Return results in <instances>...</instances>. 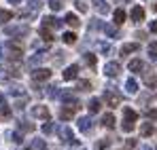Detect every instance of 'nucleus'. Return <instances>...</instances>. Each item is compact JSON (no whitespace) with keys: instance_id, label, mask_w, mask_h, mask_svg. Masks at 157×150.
Instances as JSON below:
<instances>
[{"instance_id":"nucleus-1","label":"nucleus","mask_w":157,"mask_h":150,"mask_svg":"<svg viewBox=\"0 0 157 150\" xmlns=\"http://www.w3.org/2000/svg\"><path fill=\"white\" fill-rule=\"evenodd\" d=\"M28 32H30V27L26 24H17V25H4V34L9 36V38H21V36H26Z\"/></svg>"},{"instance_id":"nucleus-2","label":"nucleus","mask_w":157,"mask_h":150,"mask_svg":"<svg viewBox=\"0 0 157 150\" xmlns=\"http://www.w3.org/2000/svg\"><path fill=\"white\" fill-rule=\"evenodd\" d=\"M136 119H138V114L132 110V108H123V131L125 133H130L134 131V123H136Z\"/></svg>"},{"instance_id":"nucleus-3","label":"nucleus","mask_w":157,"mask_h":150,"mask_svg":"<svg viewBox=\"0 0 157 150\" xmlns=\"http://www.w3.org/2000/svg\"><path fill=\"white\" fill-rule=\"evenodd\" d=\"M4 49L9 51V59H11V61H19V59H21V42L9 40V42L4 45Z\"/></svg>"},{"instance_id":"nucleus-4","label":"nucleus","mask_w":157,"mask_h":150,"mask_svg":"<svg viewBox=\"0 0 157 150\" xmlns=\"http://www.w3.org/2000/svg\"><path fill=\"white\" fill-rule=\"evenodd\" d=\"M57 133H59V137H62V142H66V144H70V146H78V140L72 135V129L66 125H62L57 129Z\"/></svg>"},{"instance_id":"nucleus-5","label":"nucleus","mask_w":157,"mask_h":150,"mask_svg":"<svg viewBox=\"0 0 157 150\" xmlns=\"http://www.w3.org/2000/svg\"><path fill=\"white\" fill-rule=\"evenodd\" d=\"M104 101H106V106L117 108V106L121 104V95H119L117 91H113V89H106L104 91Z\"/></svg>"},{"instance_id":"nucleus-6","label":"nucleus","mask_w":157,"mask_h":150,"mask_svg":"<svg viewBox=\"0 0 157 150\" xmlns=\"http://www.w3.org/2000/svg\"><path fill=\"white\" fill-rule=\"evenodd\" d=\"M30 114L34 119H40V121H49V110L45 106H32L30 108Z\"/></svg>"},{"instance_id":"nucleus-7","label":"nucleus","mask_w":157,"mask_h":150,"mask_svg":"<svg viewBox=\"0 0 157 150\" xmlns=\"http://www.w3.org/2000/svg\"><path fill=\"white\" fill-rule=\"evenodd\" d=\"M51 78V70L49 68H38L32 72V80L34 82H43V80H49Z\"/></svg>"},{"instance_id":"nucleus-8","label":"nucleus","mask_w":157,"mask_h":150,"mask_svg":"<svg viewBox=\"0 0 157 150\" xmlns=\"http://www.w3.org/2000/svg\"><path fill=\"white\" fill-rule=\"evenodd\" d=\"M62 24H64V21H59V19H57V17H53V15H49V17H45V19H43V25H45V27H49V30H59Z\"/></svg>"},{"instance_id":"nucleus-9","label":"nucleus","mask_w":157,"mask_h":150,"mask_svg":"<svg viewBox=\"0 0 157 150\" xmlns=\"http://www.w3.org/2000/svg\"><path fill=\"white\" fill-rule=\"evenodd\" d=\"M119 70H121V68H119V64H117V61H108V64L104 66V74L110 76V78H115V76L119 74Z\"/></svg>"},{"instance_id":"nucleus-10","label":"nucleus","mask_w":157,"mask_h":150,"mask_svg":"<svg viewBox=\"0 0 157 150\" xmlns=\"http://www.w3.org/2000/svg\"><path fill=\"white\" fill-rule=\"evenodd\" d=\"M59 97H62V101H64L66 106H72V108H78V101H77V97H75V95H72L70 91H62V95H59Z\"/></svg>"},{"instance_id":"nucleus-11","label":"nucleus","mask_w":157,"mask_h":150,"mask_svg":"<svg viewBox=\"0 0 157 150\" xmlns=\"http://www.w3.org/2000/svg\"><path fill=\"white\" fill-rule=\"evenodd\" d=\"M77 123H78V129H81L83 133H87V131H91V127H94V121H91L89 116H81V119L77 121Z\"/></svg>"},{"instance_id":"nucleus-12","label":"nucleus","mask_w":157,"mask_h":150,"mask_svg":"<svg viewBox=\"0 0 157 150\" xmlns=\"http://www.w3.org/2000/svg\"><path fill=\"white\" fill-rule=\"evenodd\" d=\"M78 76V66L77 64H72V66H68L66 70H64V80H72V78H77Z\"/></svg>"},{"instance_id":"nucleus-13","label":"nucleus","mask_w":157,"mask_h":150,"mask_svg":"<svg viewBox=\"0 0 157 150\" xmlns=\"http://www.w3.org/2000/svg\"><path fill=\"white\" fill-rule=\"evenodd\" d=\"M128 68H130V72H136V74H138V72H142L147 66H144V61H140V59H132L130 64H128Z\"/></svg>"},{"instance_id":"nucleus-14","label":"nucleus","mask_w":157,"mask_h":150,"mask_svg":"<svg viewBox=\"0 0 157 150\" xmlns=\"http://www.w3.org/2000/svg\"><path fill=\"white\" fill-rule=\"evenodd\" d=\"M75 110H77V108H72V106L62 108V110H59V119H62V121H70V119L75 116Z\"/></svg>"},{"instance_id":"nucleus-15","label":"nucleus","mask_w":157,"mask_h":150,"mask_svg":"<svg viewBox=\"0 0 157 150\" xmlns=\"http://www.w3.org/2000/svg\"><path fill=\"white\" fill-rule=\"evenodd\" d=\"M102 30H104V34L108 36V38H117V36H119V27H117V24H113V25L106 24Z\"/></svg>"},{"instance_id":"nucleus-16","label":"nucleus","mask_w":157,"mask_h":150,"mask_svg":"<svg viewBox=\"0 0 157 150\" xmlns=\"http://www.w3.org/2000/svg\"><path fill=\"white\" fill-rule=\"evenodd\" d=\"M155 133V127L151 125V123H142L140 125V135L142 137H149V135H153Z\"/></svg>"},{"instance_id":"nucleus-17","label":"nucleus","mask_w":157,"mask_h":150,"mask_svg":"<svg viewBox=\"0 0 157 150\" xmlns=\"http://www.w3.org/2000/svg\"><path fill=\"white\" fill-rule=\"evenodd\" d=\"M0 116H4V119H9V116H11V108L6 106L4 95H0Z\"/></svg>"},{"instance_id":"nucleus-18","label":"nucleus","mask_w":157,"mask_h":150,"mask_svg":"<svg viewBox=\"0 0 157 150\" xmlns=\"http://www.w3.org/2000/svg\"><path fill=\"white\" fill-rule=\"evenodd\" d=\"M132 19L134 21H142L144 19V9L142 6H134L132 9Z\"/></svg>"},{"instance_id":"nucleus-19","label":"nucleus","mask_w":157,"mask_h":150,"mask_svg":"<svg viewBox=\"0 0 157 150\" xmlns=\"http://www.w3.org/2000/svg\"><path fill=\"white\" fill-rule=\"evenodd\" d=\"M94 6H96V11H98L100 15H106V13H108V4H106L104 0H94Z\"/></svg>"},{"instance_id":"nucleus-20","label":"nucleus","mask_w":157,"mask_h":150,"mask_svg":"<svg viewBox=\"0 0 157 150\" xmlns=\"http://www.w3.org/2000/svg\"><path fill=\"white\" fill-rule=\"evenodd\" d=\"M87 108H89V112L91 114H96V112H100V108H102V104H100V100H89V104H87Z\"/></svg>"},{"instance_id":"nucleus-21","label":"nucleus","mask_w":157,"mask_h":150,"mask_svg":"<svg viewBox=\"0 0 157 150\" xmlns=\"http://www.w3.org/2000/svg\"><path fill=\"white\" fill-rule=\"evenodd\" d=\"M125 91H128L130 95H134V93L138 91V85H136V80H134V78H128V80H125Z\"/></svg>"},{"instance_id":"nucleus-22","label":"nucleus","mask_w":157,"mask_h":150,"mask_svg":"<svg viewBox=\"0 0 157 150\" xmlns=\"http://www.w3.org/2000/svg\"><path fill=\"white\" fill-rule=\"evenodd\" d=\"M64 21H66V24H68V25H72V27H78V25H81V19H78L77 15H72V13H68Z\"/></svg>"},{"instance_id":"nucleus-23","label":"nucleus","mask_w":157,"mask_h":150,"mask_svg":"<svg viewBox=\"0 0 157 150\" xmlns=\"http://www.w3.org/2000/svg\"><path fill=\"white\" fill-rule=\"evenodd\" d=\"M102 125H104V129H113V127H115V116H113L110 112H108V114H104Z\"/></svg>"},{"instance_id":"nucleus-24","label":"nucleus","mask_w":157,"mask_h":150,"mask_svg":"<svg viewBox=\"0 0 157 150\" xmlns=\"http://www.w3.org/2000/svg\"><path fill=\"white\" fill-rule=\"evenodd\" d=\"M134 51H138V42H128V45L121 47V55H128V53H134Z\"/></svg>"},{"instance_id":"nucleus-25","label":"nucleus","mask_w":157,"mask_h":150,"mask_svg":"<svg viewBox=\"0 0 157 150\" xmlns=\"http://www.w3.org/2000/svg\"><path fill=\"white\" fill-rule=\"evenodd\" d=\"M113 17H115V24H117V25H121L123 21H125V13H123V9H117Z\"/></svg>"},{"instance_id":"nucleus-26","label":"nucleus","mask_w":157,"mask_h":150,"mask_svg":"<svg viewBox=\"0 0 157 150\" xmlns=\"http://www.w3.org/2000/svg\"><path fill=\"white\" fill-rule=\"evenodd\" d=\"M62 38H64L66 45H75V42H77V34H75V32H66Z\"/></svg>"},{"instance_id":"nucleus-27","label":"nucleus","mask_w":157,"mask_h":150,"mask_svg":"<svg viewBox=\"0 0 157 150\" xmlns=\"http://www.w3.org/2000/svg\"><path fill=\"white\" fill-rule=\"evenodd\" d=\"M49 9L51 11H62L64 9V0H49Z\"/></svg>"},{"instance_id":"nucleus-28","label":"nucleus","mask_w":157,"mask_h":150,"mask_svg":"<svg viewBox=\"0 0 157 150\" xmlns=\"http://www.w3.org/2000/svg\"><path fill=\"white\" fill-rule=\"evenodd\" d=\"M43 59H45V55H43V53H36V55H32V57H30V61H28V64L34 68V66H36V64H40Z\"/></svg>"},{"instance_id":"nucleus-29","label":"nucleus","mask_w":157,"mask_h":150,"mask_svg":"<svg viewBox=\"0 0 157 150\" xmlns=\"http://www.w3.org/2000/svg\"><path fill=\"white\" fill-rule=\"evenodd\" d=\"M11 17H13V13H11V11H4V9H0V24H6V21H11Z\"/></svg>"},{"instance_id":"nucleus-30","label":"nucleus","mask_w":157,"mask_h":150,"mask_svg":"<svg viewBox=\"0 0 157 150\" xmlns=\"http://www.w3.org/2000/svg\"><path fill=\"white\" fill-rule=\"evenodd\" d=\"M83 61L89 66V68H94L96 66V55H91V53H87V55H83Z\"/></svg>"},{"instance_id":"nucleus-31","label":"nucleus","mask_w":157,"mask_h":150,"mask_svg":"<svg viewBox=\"0 0 157 150\" xmlns=\"http://www.w3.org/2000/svg\"><path fill=\"white\" fill-rule=\"evenodd\" d=\"M144 85H147V87H157V76L155 74L144 76Z\"/></svg>"},{"instance_id":"nucleus-32","label":"nucleus","mask_w":157,"mask_h":150,"mask_svg":"<svg viewBox=\"0 0 157 150\" xmlns=\"http://www.w3.org/2000/svg\"><path fill=\"white\" fill-rule=\"evenodd\" d=\"M40 36H43L47 42H49V40H53V34L49 32V27H45V25H40Z\"/></svg>"},{"instance_id":"nucleus-33","label":"nucleus","mask_w":157,"mask_h":150,"mask_svg":"<svg viewBox=\"0 0 157 150\" xmlns=\"http://www.w3.org/2000/svg\"><path fill=\"white\" fill-rule=\"evenodd\" d=\"M32 150H47V144L43 140H34L32 142Z\"/></svg>"},{"instance_id":"nucleus-34","label":"nucleus","mask_w":157,"mask_h":150,"mask_svg":"<svg viewBox=\"0 0 157 150\" xmlns=\"http://www.w3.org/2000/svg\"><path fill=\"white\" fill-rule=\"evenodd\" d=\"M98 47H100V53H104V55L113 53V47H110V42H100Z\"/></svg>"},{"instance_id":"nucleus-35","label":"nucleus","mask_w":157,"mask_h":150,"mask_svg":"<svg viewBox=\"0 0 157 150\" xmlns=\"http://www.w3.org/2000/svg\"><path fill=\"white\" fill-rule=\"evenodd\" d=\"M149 57H151V59H157V42L155 40L149 45Z\"/></svg>"},{"instance_id":"nucleus-36","label":"nucleus","mask_w":157,"mask_h":150,"mask_svg":"<svg viewBox=\"0 0 157 150\" xmlns=\"http://www.w3.org/2000/svg\"><path fill=\"white\" fill-rule=\"evenodd\" d=\"M28 4H30V9L36 13V11H40V6H43V0H30Z\"/></svg>"},{"instance_id":"nucleus-37","label":"nucleus","mask_w":157,"mask_h":150,"mask_svg":"<svg viewBox=\"0 0 157 150\" xmlns=\"http://www.w3.org/2000/svg\"><path fill=\"white\" fill-rule=\"evenodd\" d=\"M47 89H49V91H47L49 97H59V95H62V91H59L57 87H47Z\"/></svg>"},{"instance_id":"nucleus-38","label":"nucleus","mask_w":157,"mask_h":150,"mask_svg":"<svg viewBox=\"0 0 157 150\" xmlns=\"http://www.w3.org/2000/svg\"><path fill=\"white\" fill-rule=\"evenodd\" d=\"M77 87L81 89V91H89V89H91V82H89V80H78Z\"/></svg>"},{"instance_id":"nucleus-39","label":"nucleus","mask_w":157,"mask_h":150,"mask_svg":"<svg viewBox=\"0 0 157 150\" xmlns=\"http://www.w3.org/2000/svg\"><path fill=\"white\" fill-rule=\"evenodd\" d=\"M100 27H104V25L100 24V19H91V24H89L87 30H91V32H94V30H100Z\"/></svg>"},{"instance_id":"nucleus-40","label":"nucleus","mask_w":157,"mask_h":150,"mask_svg":"<svg viewBox=\"0 0 157 150\" xmlns=\"http://www.w3.org/2000/svg\"><path fill=\"white\" fill-rule=\"evenodd\" d=\"M9 93L19 97V95H24V87H11V89H9Z\"/></svg>"},{"instance_id":"nucleus-41","label":"nucleus","mask_w":157,"mask_h":150,"mask_svg":"<svg viewBox=\"0 0 157 150\" xmlns=\"http://www.w3.org/2000/svg\"><path fill=\"white\" fill-rule=\"evenodd\" d=\"M75 4H77V9L81 11V13H83V11H87V4H85V0H77Z\"/></svg>"},{"instance_id":"nucleus-42","label":"nucleus","mask_w":157,"mask_h":150,"mask_svg":"<svg viewBox=\"0 0 157 150\" xmlns=\"http://www.w3.org/2000/svg\"><path fill=\"white\" fill-rule=\"evenodd\" d=\"M108 144H110L108 140H100V142H98V150H106V148H108Z\"/></svg>"},{"instance_id":"nucleus-43","label":"nucleus","mask_w":157,"mask_h":150,"mask_svg":"<svg viewBox=\"0 0 157 150\" xmlns=\"http://www.w3.org/2000/svg\"><path fill=\"white\" fill-rule=\"evenodd\" d=\"M53 123H47V125H43V133H53Z\"/></svg>"},{"instance_id":"nucleus-44","label":"nucleus","mask_w":157,"mask_h":150,"mask_svg":"<svg viewBox=\"0 0 157 150\" xmlns=\"http://www.w3.org/2000/svg\"><path fill=\"white\" fill-rule=\"evenodd\" d=\"M19 129H21V131H32V129H34V125H32V123H24V125L19 123Z\"/></svg>"},{"instance_id":"nucleus-45","label":"nucleus","mask_w":157,"mask_h":150,"mask_svg":"<svg viewBox=\"0 0 157 150\" xmlns=\"http://www.w3.org/2000/svg\"><path fill=\"white\" fill-rule=\"evenodd\" d=\"M147 116H149L151 121H155V119H157V110H155V108H153V110H149V112H147Z\"/></svg>"},{"instance_id":"nucleus-46","label":"nucleus","mask_w":157,"mask_h":150,"mask_svg":"<svg viewBox=\"0 0 157 150\" xmlns=\"http://www.w3.org/2000/svg\"><path fill=\"white\" fill-rule=\"evenodd\" d=\"M11 137H13L15 144H21V135H19V133H11Z\"/></svg>"},{"instance_id":"nucleus-47","label":"nucleus","mask_w":157,"mask_h":150,"mask_svg":"<svg viewBox=\"0 0 157 150\" xmlns=\"http://www.w3.org/2000/svg\"><path fill=\"white\" fill-rule=\"evenodd\" d=\"M149 30H151L153 34H157V21H151V25H149Z\"/></svg>"},{"instance_id":"nucleus-48","label":"nucleus","mask_w":157,"mask_h":150,"mask_svg":"<svg viewBox=\"0 0 157 150\" xmlns=\"http://www.w3.org/2000/svg\"><path fill=\"white\" fill-rule=\"evenodd\" d=\"M11 4H21V0H9Z\"/></svg>"},{"instance_id":"nucleus-49","label":"nucleus","mask_w":157,"mask_h":150,"mask_svg":"<svg viewBox=\"0 0 157 150\" xmlns=\"http://www.w3.org/2000/svg\"><path fill=\"white\" fill-rule=\"evenodd\" d=\"M153 11H155V13H157V0H155V4H153Z\"/></svg>"},{"instance_id":"nucleus-50","label":"nucleus","mask_w":157,"mask_h":150,"mask_svg":"<svg viewBox=\"0 0 157 150\" xmlns=\"http://www.w3.org/2000/svg\"><path fill=\"white\" fill-rule=\"evenodd\" d=\"M115 2H132V0H115Z\"/></svg>"},{"instance_id":"nucleus-51","label":"nucleus","mask_w":157,"mask_h":150,"mask_svg":"<svg viewBox=\"0 0 157 150\" xmlns=\"http://www.w3.org/2000/svg\"><path fill=\"white\" fill-rule=\"evenodd\" d=\"M140 150H151V148H149V146H142V148H140Z\"/></svg>"},{"instance_id":"nucleus-52","label":"nucleus","mask_w":157,"mask_h":150,"mask_svg":"<svg viewBox=\"0 0 157 150\" xmlns=\"http://www.w3.org/2000/svg\"><path fill=\"white\" fill-rule=\"evenodd\" d=\"M0 51H2V47H0Z\"/></svg>"}]
</instances>
